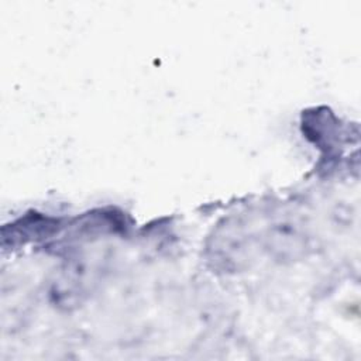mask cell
<instances>
[{
  "label": "cell",
  "instance_id": "3957f363",
  "mask_svg": "<svg viewBox=\"0 0 361 361\" xmlns=\"http://www.w3.org/2000/svg\"><path fill=\"white\" fill-rule=\"evenodd\" d=\"M58 228V220L45 217L42 214H28L16 223L3 227L1 244L3 247H16L27 241L42 238L52 234Z\"/></svg>",
  "mask_w": 361,
  "mask_h": 361
},
{
  "label": "cell",
  "instance_id": "6da1fadb",
  "mask_svg": "<svg viewBox=\"0 0 361 361\" xmlns=\"http://www.w3.org/2000/svg\"><path fill=\"white\" fill-rule=\"evenodd\" d=\"M93 267L85 259L73 258L66 262L55 275L51 283V298L59 307L71 309L78 306L87 295L93 282Z\"/></svg>",
  "mask_w": 361,
  "mask_h": 361
},
{
  "label": "cell",
  "instance_id": "7a4b0ae2",
  "mask_svg": "<svg viewBox=\"0 0 361 361\" xmlns=\"http://www.w3.org/2000/svg\"><path fill=\"white\" fill-rule=\"evenodd\" d=\"M248 247V234L240 221H226L212 237L210 259L221 268H237L244 259Z\"/></svg>",
  "mask_w": 361,
  "mask_h": 361
},
{
  "label": "cell",
  "instance_id": "277c9868",
  "mask_svg": "<svg viewBox=\"0 0 361 361\" xmlns=\"http://www.w3.org/2000/svg\"><path fill=\"white\" fill-rule=\"evenodd\" d=\"M268 245L275 254L285 257H293L300 252L306 245L305 233L293 220H279L272 224L268 235Z\"/></svg>",
  "mask_w": 361,
  "mask_h": 361
}]
</instances>
